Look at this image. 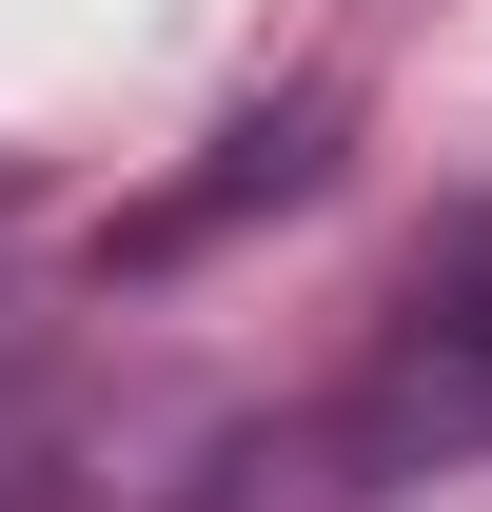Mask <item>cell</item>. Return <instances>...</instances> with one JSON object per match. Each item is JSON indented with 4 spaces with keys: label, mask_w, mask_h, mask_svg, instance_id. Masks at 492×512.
Segmentation results:
<instances>
[{
    "label": "cell",
    "mask_w": 492,
    "mask_h": 512,
    "mask_svg": "<svg viewBox=\"0 0 492 512\" xmlns=\"http://www.w3.org/2000/svg\"><path fill=\"white\" fill-rule=\"evenodd\" d=\"M394 434H492V197L433 237L414 316H394Z\"/></svg>",
    "instance_id": "obj_1"
},
{
    "label": "cell",
    "mask_w": 492,
    "mask_h": 512,
    "mask_svg": "<svg viewBox=\"0 0 492 512\" xmlns=\"http://www.w3.org/2000/svg\"><path fill=\"white\" fill-rule=\"evenodd\" d=\"M0 217H20V178H0Z\"/></svg>",
    "instance_id": "obj_3"
},
{
    "label": "cell",
    "mask_w": 492,
    "mask_h": 512,
    "mask_svg": "<svg viewBox=\"0 0 492 512\" xmlns=\"http://www.w3.org/2000/svg\"><path fill=\"white\" fill-rule=\"evenodd\" d=\"M315 178H335V99H276V119H237V138H217V158H197V178L158 197L119 256H197L217 217H256V197H315Z\"/></svg>",
    "instance_id": "obj_2"
}]
</instances>
